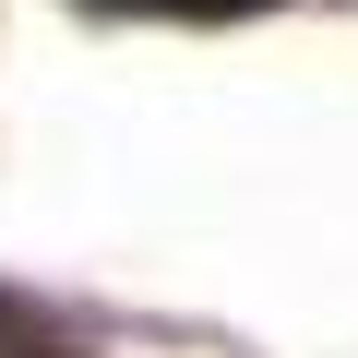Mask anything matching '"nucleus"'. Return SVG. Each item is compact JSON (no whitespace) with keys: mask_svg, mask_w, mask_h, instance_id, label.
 I'll use <instances>...</instances> for the list:
<instances>
[{"mask_svg":"<svg viewBox=\"0 0 358 358\" xmlns=\"http://www.w3.org/2000/svg\"><path fill=\"white\" fill-rule=\"evenodd\" d=\"M84 13H167V24H239V13H275V0H84Z\"/></svg>","mask_w":358,"mask_h":358,"instance_id":"nucleus-1","label":"nucleus"}]
</instances>
